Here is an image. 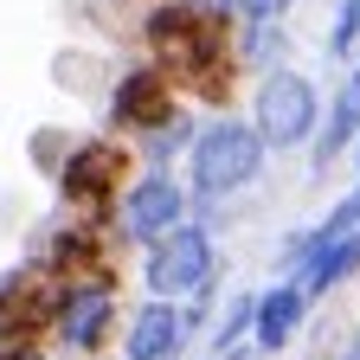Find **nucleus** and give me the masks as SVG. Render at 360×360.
<instances>
[{
  "instance_id": "nucleus-6",
  "label": "nucleus",
  "mask_w": 360,
  "mask_h": 360,
  "mask_svg": "<svg viewBox=\"0 0 360 360\" xmlns=\"http://www.w3.org/2000/svg\"><path fill=\"white\" fill-rule=\"evenodd\" d=\"M52 322V290L39 283L32 264L0 270V347H26L32 328Z\"/></svg>"
},
{
  "instance_id": "nucleus-11",
  "label": "nucleus",
  "mask_w": 360,
  "mask_h": 360,
  "mask_svg": "<svg viewBox=\"0 0 360 360\" xmlns=\"http://www.w3.org/2000/svg\"><path fill=\"white\" fill-rule=\"evenodd\" d=\"M354 264H360V225H354V232H347V238H335V245H322V251H315V257L302 264V283H296V290H302V296H322L328 283H341V277H347V270H354Z\"/></svg>"
},
{
  "instance_id": "nucleus-2",
  "label": "nucleus",
  "mask_w": 360,
  "mask_h": 360,
  "mask_svg": "<svg viewBox=\"0 0 360 360\" xmlns=\"http://www.w3.org/2000/svg\"><path fill=\"white\" fill-rule=\"evenodd\" d=\"M315 84L309 77H296V71H270L264 77V90H257V142L264 148H296V142H309V129H315Z\"/></svg>"
},
{
  "instance_id": "nucleus-14",
  "label": "nucleus",
  "mask_w": 360,
  "mask_h": 360,
  "mask_svg": "<svg viewBox=\"0 0 360 360\" xmlns=\"http://www.w3.org/2000/svg\"><path fill=\"white\" fill-rule=\"evenodd\" d=\"M354 39H360V0H341V20H335V52H347Z\"/></svg>"
},
{
  "instance_id": "nucleus-5",
  "label": "nucleus",
  "mask_w": 360,
  "mask_h": 360,
  "mask_svg": "<svg viewBox=\"0 0 360 360\" xmlns=\"http://www.w3.org/2000/svg\"><path fill=\"white\" fill-rule=\"evenodd\" d=\"M180 212H187V193H180L167 174H148V180H135V187L122 193V238L155 245V238L174 232V225H187Z\"/></svg>"
},
{
  "instance_id": "nucleus-10",
  "label": "nucleus",
  "mask_w": 360,
  "mask_h": 360,
  "mask_svg": "<svg viewBox=\"0 0 360 360\" xmlns=\"http://www.w3.org/2000/svg\"><path fill=\"white\" fill-rule=\"evenodd\" d=\"M302 309H309V296L296 283H277V290L251 296V335H257V347H283L296 335V322H302Z\"/></svg>"
},
{
  "instance_id": "nucleus-7",
  "label": "nucleus",
  "mask_w": 360,
  "mask_h": 360,
  "mask_svg": "<svg viewBox=\"0 0 360 360\" xmlns=\"http://www.w3.org/2000/svg\"><path fill=\"white\" fill-rule=\"evenodd\" d=\"M122 180V148L116 142H77L65 161H58V193L71 206H103Z\"/></svg>"
},
{
  "instance_id": "nucleus-16",
  "label": "nucleus",
  "mask_w": 360,
  "mask_h": 360,
  "mask_svg": "<svg viewBox=\"0 0 360 360\" xmlns=\"http://www.w3.org/2000/svg\"><path fill=\"white\" fill-rule=\"evenodd\" d=\"M0 360H7V347H0Z\"/></svg>"
},
{
  "instance_id": "nucleus-8",
  "label": "nucleus",
  "mask_w": 360,
  "mask_h": 360,
  "mask_svg": "<svg viewBox=\"0 0 360 360\" xmlns=\"http://www.w3.org/2000/svg\"><path fill=\"white\" fill-rule=\"evenodd\" d=\"M167 116H174L167 71L135 65V71L116 77V90H110V122H122V129H155V122H167Z\"/></svg>"
},
{
  "instance_id": "nucleus-13",
  "label": "nucleus",
  "mask_w": 360,
  "mask_h": 360,
  "mask_svg": "<svg viewBox=\"0 0 360 360\" xmlns=\"http://www.w3.org/2000/svg\"><path fill=\"white\" fill-rule=\"evenodd\" d=\"M180 142H193V122H187V116H167V122H155V129H148V161L161 167V161H167Z\"/></svg>"
},
{
  "instance_id": "nucleus-3",
  "label": "nucleus",
  "mask_w": 360,
  "mask_h": 360,
  "mask_svg": "<svg viewBox=\"0 0 360 360\" xmlns=\"http://www.w3.org/2000/svg\"><path fill=\"white\" fill-rule=\"evenodd\" d=\"M206 277H212V238L200 232V225H174L167 238L148 245V290L161 302L206 290Z\"/></svg>"
},
{
  "instance_id": "nucleus-1",
  "label": "nucleus",
  "mask_w": 360,
  "mask_h": 360,
  "mask_svg": "<svg viewBox=\"0 0 360 360\" xmlns=\"http://www.w3.org/2000/svg\"><path fill=\"white\" fill-rule=\"evenodd\" d=\"M264 167V142H257V129L251 122H212L193 135V187L200 200H225V193H238L245 180Z\"/></svg>"
},
{
  "instance_id": "nucleus-9",
  "label": "nucleus",
  "mask_w": 360,
  "mask_h": 360,
  "mask_svg": "<svg viewBox=\"0 0 360 360\" xmlns=\"http://www.w3.org/2000/svg\"><path fill=\"white\" fill-rule=\"evenodd\" d=\"M187 328H193V315L187 309H174V302H148L142 315L129 322V360H174L180 354V341H187Z\"/></svg>"
},
{
  "instance_id": "nucleus-15",
  "label": "nucleus",
  "mask_w": 360,
  "mask_h": 360,
  "mask_svg": "<svg viewBox=\"0 0 360 360\" xmlns=\"http://www.w3.org/2000/svg\"><path fill=\"white\" fill-rule=\"evenodd\" d=\"M7 360H45L39 347H7Z\"/></svg>"
},
{
  "instance_id": "nucleus-12",
  "label": "nucleus",
  "mask_w": 360,
  "mask_h": 360,
  "mask_svg": "<svg viewBox=\"0 0 360 360\" xmlns=\"http://www.w3.org/2000/svg\"><path fill=\"white\" fill-rule=\"evenodd\" d=\"M354 129H360V71L347 77V90H341V103H335V116H328V135H322V148H315V155H322V167L354 142Z\"/></svg>"
},
{
  "instance_id": "nucleus-4",
  "label": "nucleus",
  "mask_w": 360,
  "mask_h": 360,
  "mask_svg": "<svg viewBox=\"0 0 360 360\" xmlns=\"http://www.w3.org/2000/svg\"><path fill=\"white\" fill-rule=\"evenodd\" d=\"M110 322H116V296H110L103 277L97 283H58L52 290V335L71 354H97L103 335H110Z\"/></svg>"
}]
</instances>
